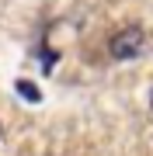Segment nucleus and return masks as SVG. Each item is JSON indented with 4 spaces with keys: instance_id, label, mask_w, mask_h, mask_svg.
I'll use <instances>...</instances> for the list:
<instances>
[{
    "instance_id": "7ed1b4c3",
    "label": "nucleus",
    "mask_w": 153,
    "mask_h": 156,
    "mask_svg": "<svg viewBox=\"0 0 153 156\" xmlns=\"http://www.w3.org/2000/svg\"><path fill=\"white\" fill-rule=\"evenodd\" d=\"M150 108H153V94H150Z\"/></svg>"
},
{
    "instance_id": "f257e3e1",
    "label": "nucleus",
    "mask_w": 153,
    "mask_h": 156,
    "mask_svg": "<svg viewBox=\"0 0 153 156\" xmlns=\"http://www.w3.org/2000/svg\"><path fill=\"white\" fill-rule=\"evenodd\" d=\"M143 45H146V31L139 28V24H129V28L115 31L111 42H108V52H111V59H132L143 52Z\"/></svg>"
},
{
    "instance_id": "f03ea898",
    "label": "nucleus",
    "mask_w": 153,
    "mask_h": 156,
    "mask_svg": "<svg viewBox=\"0 0 153 156\" xmlns=\"http://www.w3.org/2000/svg\"><path fill=\"white\" fill-rule=\"evenodd\" d=\"M17 94H21L24 101H31V104H38V101H42V90L35 87V83H28V80H17Z\"/></svg>"
}]
</instances>
